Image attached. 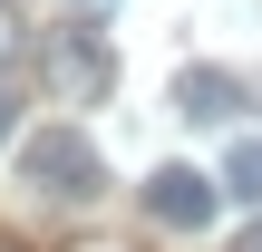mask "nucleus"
Returning <instances> with one entry per match:
<instances>
[{
  "label": "nucleus",
  "instance_id": "obj_3",
  "mask_svg": "<svg viewBox=\"0 0 262 252\" xmlns=\"http://www.w3.org/2000/svg\"><path fill=\"white\" fill-rule=\"evenodd\" d=\"M214 204H224V175H194V165H156V175H146V214H156L165 233H204Z\"/></svg>",
  "mask_w": 262,
  "mask_h": 252
},
{
  "label": "nucleus",
  "instance_id": "obj_5",
  "mask_svg": "<svg viewBox=\"0 0 262 252\" xmlns=\"http://www.w3.org/2000/svg\"><path fill=\"white\" fill-rule=\"evenodd\" d=\"M224 194H243V204H262V136H243V146L224 155Z\"/></svg>",
  "mask_w": 262,
  "mask_h": 252
},
{
  "label": "nucleus",
  "instance_id": "obj_4",
  "mask_svg": "<svg viewBox=\"0 0 262 252\" xmlns=\"http://www.w3.org/2000/svg\"><path fill=\"white\" fill-rule=\"evenodd\" d=\"M175 117L233 126V117H243V78H233V68H185V78H175Z\"/></svg>",
  "mask_w": 262,
  "mask_h": 252
},
{
  "label": "nucleus",
  "instance_id": "obj_7",
  "mask_svg": "<svg viewBox=\"0 0 262 252\" xmlns=\"http://www.w3.org/2000/svg\"><path fill=\"white\" fill-rule=\"evenodd\" d=\"M10 136H19V97L0 87V146H10Z\"/></svg>",
  "mask_w": 262,
  "mask_h": 252
},
{
  "label": "nucleus",
  "instance_id": "obj_1",
  "mask_svg": "<svg viewBox=\"0 0 262 252\" xmlns=\"http://www.w3.org/2000/svg\"><path fill=\"white\" fill-rule=\"evenodd\" d=\"M19 175H29L49 204H97V194H107V165H97V146H88L78 126H39V136H19Z\"/></svg>",
  "mask_w": 262,
  "mask_h": 252
},
{
  "label": "nucleus",
  "instance_id": "obj_8",
  "mask_svg": "<svg viewBox=\"0 0 262 252\" xmlns=\"http://www.w3.org/2000/svg\"><path fill=\"white\" fill-rule=\"evenodd\" d=\"M233 252H262V223H253V233H243V243H233Z\"/></svg>",
  "mask_w": 262,
  "mask_h": 252
},
{
  "label": "nucleus",
  "instance_id": "obj_6",
  "mask_svg": "<svg viewBox=\"0 0 262 252\" xmlns=\"http://www.w3.org/2000/svg\"><path fill=\"white\" fill-rule=\"evenodd\" d=\"M0 58H19V10L0 0Z\"/></svg>",
  "mask_w": 262,
  "mask_h": 252
},
{
  "label": "nucleus",
  "instance_id": "obj_2",
  "mask_svg": "<svg viewBox=\"0 0 262 252\" xmlns=\"http://www.w3.org/2000/svg\"><path fill=\"white\" fill-rule=\"evenodd\" d=\"M39 78H49L58 97H97V87H117V49H107L97 29H49V39H39Z\"/></svg>",
  "mask_w": 262,
  "mask_h": 252
}]
</instances>
